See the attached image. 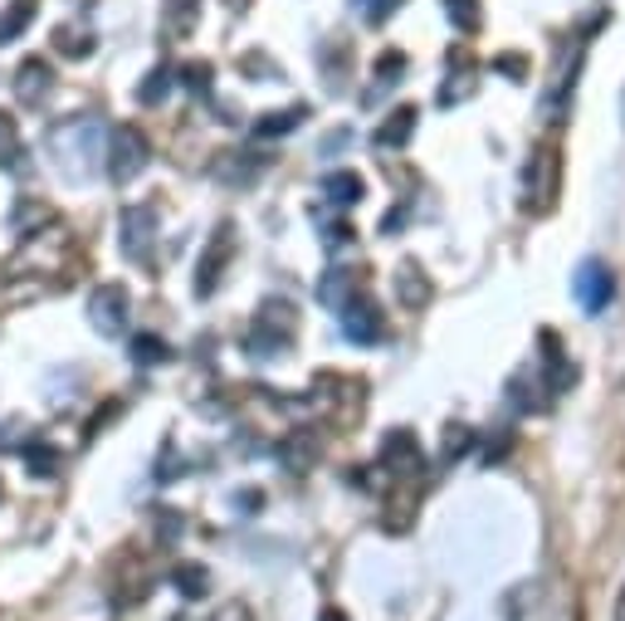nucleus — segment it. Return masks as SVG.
Here are the masks:
<instances>
[{
	"label": "nucleus",
	"instance_id": "nucleus-9",
	"mask_svg": "<svg viewBox=\"0 0 625 621\" xmlns=\"http://www.w3.org/2000/svg\"><path fill=\"white\" fill-rule=\"evenodd\" d=\"M337 319H343V333H347V343H381V333H386V319H381V309L371 299H352L337 309Z\"/></svg>",
	"mask_w": 625,
	"mask_h": 621
},
{
	"label": "nucleus",
	"instance_id": "nucleus-40",
	"mask_svg": "<svg viewBox=\"0 0 625 621\" xmlns=\"http://www.w3.org/2000/svg\"><path fill=\"white\" fill-rule=\"evenodd\" d=\"M0 500H6V484H0Z\"/></svg>",
	"mask_w": 625,
	"mask_h": 621
},
{
	"label": "nucleus",
	"instance_id": "nucleus-23",
	"mask_svg": "<svg viewBox=\"0 0 625 621\" xmlns=\"http://www.w3.org/2000/svg\"><path fill=\"white\" fill-rule=\"evenodd\" d=\"M309 118V108H289V113H265V118L255 122V138H289L293 128H299V122Z\"/></svg>",
	"mask_w": 625,
	"mask_h": 621
},
{
	"label": "nucleus",
	"instance_id": "nucleus-19",
	"mask_svg": "<svg viewBox=\"0 0 625 621\" xmlns=\"http://www.w3.org/2000/svg\"><path fill=\"white\" fill-rule=\"evenodd\" d=\"M323 196L333 201V206H357V201L367 196V182H362L357 172H327L323 176Z\"/></svg>",
	"mask_w": 625,
	"mask_h": 621
},
{
	"label": "nucleus",
	"instance_id": "nucleus-8",
	"mask_svg": "<svg viewBox=\"0 0 625 621\" xmlns=\"http://www.w3.org/2000/svg\"><path fill=\"white\" fill-rule=\"evenodd\" d=\"M572 293H576V303H582L586 313H601L611 303V293H616V279H611V269L601 265V259H586V265L576 269V279H572Z\"/></svg>",
	"mask_w": 625,
	"mask_h": 621
},
{
	"label": "nucleus",
	"instance_id": "nucleus-3",
	"mask_svg": "<svg viewBox=\"0 0 625 621\" xmlns=\"http://www.w3.org/2000/svg\"><path fill=\"white\" fill-rule=\"evenodd\" d=\"M552 191H557V152L532 147L528 162H522V211H528V216H542L557 201Z\"/></svg>",
	"mask_w": 625,
	"mask_h": 621
},
{
	"label": "nucleus",
	"instance_id": "nucleus-34",
	"mask_svg": "<svg viewBox=\"0 0 625 621\" xmlns=\"http://www.w3.org/2000/svg\"><path fill=\"white\" fill-rule=\"evenodd\" d=\"M181 84H186L191 94H211V64H191V69L181 74Z\"/></svg>",
	"mask_w": 625,
	"mask_h": 621
},
{
	"label": "nucleus",
	"instance_id": "nucleus-30",
	"mask_svg": "<svg viewBox=\"0 0 625 621\" xmlns=\"http://www.w3.org/2000/svg\"><path fill=\"white\" fill-rule=\"evenodd\" d=\"M44 225V221H50V206H40V201H20V206H15V231L20 235H30V225Z\"/></svg>",
	"mask_w": 625,
	"mask_h": 621
},
{
	"label": "nucleus",
	"instance_id": "nucleus-39",
	"mask_svg": "<svg viewBox=\"0 0 625 621\" xmlns=\"http://www.w3.org/2000/svg\"><path fill=\"white\" fill-rule=\"evenodd\" d=\"M317 621H347V617H343V612H337V607H327V612H323V617H317Z\"/></svg>",
	"mask_w": 625,
	"mask_h": 621
},
{
	"label": "nucleus",
	"instance_id": "nucleus-24",
	"mask_svg": "<svg viewBox=\"0 0 625 621\" xmlns=\"http://www.w3.org/2000/svg\"><path fill=\"white\" fill-rule=\"evenodd\" d=\"M166 357H172V347H166L157 333L132 338V363H138V367H157V363H166Z\"/></svg>",
	"mask_w": 625,
	"mask_h": 621
},
{
	"label": "nucleus",
	"instance_id": "nucleus-16",
	"mask_svg": "<svg viewBox=\"0 0 625 621\" xmlns=\"http://www.w3.org/2000/svg\"><path fill=\"white\" fill-rule=\"evenodd\" d=\"M538 343H542V363H548V392H567V387L576 382V367L567 363L562 338H557V333H542Z\"/></svg>",
	"mask_w": 625,
	"mask_h": 621
},
{
	"label": "nucleus",
	"instance_id": "nucleus-38",
	"mask_svg": "<svg viewBox=\"0 0 625 621\" xmlns=\"http://www.w3.org/2000/svg\"><path fill=\"white\" fill-rule=\"evenodd\" d=\"M464 446H470V431H464V426H450V436H445V450H450V456H460Z\"/></svg>",
	"mask_w": 625,
	"mask_h": 621
},
{
	"label": "nucleus",
	"instance_id": "nucleus-14",
	"mask_svg": "<svg viewBox=\"0 0 625 621\" xmlns=\"http://www.w3.org/2000/svg\"><path fill=\"white\" fill-rule=\"evenodd\" d=\"M317 450H323L317 446V431H289L279 440V460H283V470H293V475H309Z\"/></svg>",
	"mask_w": 625,
	"mask_h": 621
},
{
	"label": "nucleus",
	"instance_id": "nucleus-28",
	"mask_svg": "<svg viewBox=\"0 0 625 621\" xmlns=\"http://www.w3.org/2000/svg\"><path fill=\"white\" fill-rule=\"evenodd\" d=\"M35 20V0H15V10L10 15H0V44H10V40H20V30Z\"/></svg>",
	"mask_w": 625,
	"mask_h": 621
},
{
	"label": "nucleus",
	"instance_id": "nucleus-12",
	"mask_svg": "<svg viewBox=\"0 0 625 621\" xmlns=\"http://www.w3.org/2000/svg\"><path fill=\"white\" fill-rule=\"evenodd\" d=\"M50 84H54V74H50V64L44 60H25L15 69V78H10V88H15V98L25 108H40L44 94H50Z\"/></svg>",
	"mask_w": 625,
	"mask_h": 621
},
{
	"label": "nucleus",
	"instance_id": "nucleus-1",
	"mask_svg": "<svg viewBox=\"0 0 625 621\" xmlns=\"http://www.w3.org/2000/svg\"><path fill=\"white\" fill-rule=\"evenodd\" d=\"M50 152L54 162L64 167V176L78 182V176L94 172V162L104 157V122L98 118H69L50 132Z\"/></svg>",
	"mask_w": 625,
	"mask_h": 621
},
{
	"label": "nucleus",
	"instance_id": "nucleus-15",
	"mask_svg": "<svg viewBox=\"0 0 625 621\" xmlns=\"http://www.w3.org/2000/svg\"><path fill=\"white\" fill-rule=\"evenodd\" d=\"M474 88H479V64H470L464 54H454V74H450V84H440L435 104H440V108H454L460 98H470Z\"/></svg>",
	"mask_w": 625,
	"mask_h": 621
},
{
	"label": "nucleus",
	"instance_id": "nucleus-35",
	"mask_svg": "<svg viewBox=\"0 0 625 621\" xmlns=\"http://www.w3.org/2000/svg\"><path fill=\"white\" fill-rule=\"evenodd\" d=\"M352 240H357V235H352V225H343V221L327 225V235H323L327 250H343V245H352Z\"/></svg>",
	"mask_w": 625,
	"mask_h": 621
},
{
	"label": "nucleus",
	"instance_id": "nucleus-2",
	"mask_svg": "<svg viewBox=\"0 0 625 621\" xmlns=\"http://www.w3.org/2000/svg\"><path fill=\"white\" fill-rule=\"evenodd\" d=\"M293 333H299V313H293V303L269 299L265 309L249 319V329H245V353L259 357V363H269V357H283V353L293 347Z\"/></svg>",
	"mask_w": 625,
	"mask_h": 621
},
{
	"label": "nucleus",
	"instance_id": "nucleus-25",
	"mask_svg": "<svg viewBox=\"0 0 625 621\" xmlns=\"http://www.w3.org/2000/svg\"><path fill=\"white\" fill-rule=\"evenodd\" d=\"M0 167H15V172H25V152H20V138H15V122L0 113Z\"/></svg>",
	"mask_w": 625,
	"mask_h": 621
},
{
	"label": "nucleus",
	"instance_id": "nucleus-27",
	"mask_svg": "<svg viewBox=\"0 0 625 621\" xmlns=\"http://www.w3.org/2000/svg\"><path fill=\"white\" fill-rule=\"evenodd\" d=\"M445 15L460 35H474L479 30V0H445Z\"/></svg>",
	"mask_w": 625,
	"mask_h": 621
},
{
	"label": "nucleus",
	"instance_id": "nucleus-18",
	"mask_svg": "<svg viewBox=\"0 0 625 621\" xmlns=\"http://www.w3.org/2000/svg\"><path fill=\"white\" fill-rule=\"evenodd\" d=\"M20 456H25L30 475H40V480H54V475H60V465H64V456L44 436H30L25 446H20Z\"/></svg>",
	"mask_w": 625,
	"mask_h": 621
},
{
	"label": "nucleus",
	"instance_id": "nucleus-21",
	"mask_svg": "<svg viewBox=\"0 0 625 621\" xmlns=\"http://www.w3.org/2000/svg\"><path fill=\"white\" fill-rule=\"evenodd\" d=\"M411 132H416V108H396L377 128V147H386V152H391V147H406Z\"/></svg>",
	"mask_w": 625,
	"mask_h": 621
},
{
	"label": "nucleus",
	"instance_id": "nucleus-6",
	"mask_svg": "<svg viewBox=\"0 0 625 621\" xmlns=\"http://www.w3.org/2000/svg\"><path fill=\"white\" fill-rule=\"evenodd\" d=\"M128 319H132V293L122 285H98L94 293H88V323H94V333L122 338Z\"/></svg>",
	"mask_w": 625,
	"mask_h": 621
},
{
	"label": "nucleus",
	"instance_id": "nucleus-22",
	"mask_svg": "<svg viewBox=\"0 0 625 621\" xmlns=\"http://www.w3.org/2000/svg\"><path fill=\"white\" fill-rule=\"evenodd\" d=\"M172 587H176L181 597H191V602H196V597L211 592V572L201 568V563H176V568H172Z\"/></svg>",
	"mask_w": 625,
	"mask_h": 621
},
{
	"label": "nucleus",
	"instance_id": "nucleus-29",
	"mask_svg": "<svg viewBox=\"0 0 625 621\" xmlns=\"http://www.w3.org/2000/svg\"><path fill=\"white\" fill-rule=\"evenodd\" d=\"M54 50L69 54V60H84V54H94V40L78 35V30H54Z\"/></svg>",
	"mask_w": 625,
	"mask_h": 621
},
{
	"label": "nucleus",
	"instance_id": "nucleus-7",
	"mask_svg": "<svg viewBox=\"0 0 625 621\" xmlns=\"http://www.w3.org/2000/svg\"><path fill=\"white\" fill-rule=\"evenodd\" d=\"M381 470L386 475H396V480H411V475H420L425 470V456H420V440H416V431H391L381 440Z\"/></svg>",
	"mask_w": 625,
	"mask_h": 621
},
{
	"label": "nucleus",
	"instance_id": "nucleus-31",
	"mask_svg": "<svg viewBox=\"0 0 625 621\" xmlns=\"http://www.w3.org/2000/svg\"><path fill=\"white\" fill-rule=\"evenodd\" d=\"M401 74H406V54H391V50H386L381 64H377V88H391Z\"/></svg>",
	"mask_w": 625,
	"mask_h": 621
},
{
	"label": "nucleus",
	"instance_id": "nucleus-20",
	"mask_svg": "<svg viewBox=\"0 0 625 621\" xmlns=\"http://www.w3.org/2000/svg\"><path fill=\"white\" fill-rule=\"evenodd\" d=\"M162 25H166V35L172 40H191V30L201 25V0H172L166 15H162Z\"/></svg>",
	"mask_w": 625,
	"mask_h": 621
},
{
	"label": "nucleus",
	"instance_id": "nucleus-10",
	"mask_svg": "<svg viewBox=\"0 0 625 621\" xmlns=\"http://www.w3.org/2000/svg\"><path fill=\"white\" fill-rule=\"evenodd\" d=\"M230 255H235V235H230V225H220L215 240L206 245V255H201V265H196V293L201 299H211V293L220 289V275H225V265H230Z\"/></svg>",
	"mask_w": 625,
	"mask_h": 621
},
{
	"label": "nucleus",
	"instance_id": "nucleus-26",
	"mask_svg": "<svg viewBox=\"0 0 625 621\" xmlns=\"http://www.w3.org/2000/svg\"><path fill=\"white\" fill-rule=\"evenodd\" d=\"M172 84H176V74H172V69H166V64H162V69H152V74H147V84L138 88V104H147V108H157V104H162V98H166V94H172Z\"/></svg>",
	"mask_w": 625,
	"mask_h": 621
},
{
	"label": "nucleus",
	"instance_id": "nucleus-17",
	"mask_svg": "<svg viewBox=\"0 0 625 621\" xmlns=\"http://www.w3.org/2000/svg\"><path fill=\"white\" fill-rule=\"evenodd\" d=\"M391 285H396V299H401L406 309H425V303H430V279L420 275V265H416V259H406V265L396 269V279H391Z\"/></svg>",
	"mask_w": 625,
	"mask_h": 621
},
{
	"label": "nucleus",
	"instance_id": "nucleus-4",
	"mask_svg": "<svg viewBox=\"0 0 625 621\" xmlns=\"http://www.w3.org/2000/svg\"><path fill=\"white\" fill-rule=\"evenodd\" d=\"M152 240H157V206H152V201L122 206V216H118V250L128 255L132 265H147V259H152Z\"/></svg>",
	"mask_w": 625,
	"mask_h": 621
},
{
	"label": "nucleus",
	"instance_id": "nucleus-33",
	"mask_svg": "<svg viewBox=\"0 0 625 621\" xmlns=\"http://www.w3.org/2000/svg\"><path fill=\"white\" fill-rule=\"evenodd\" d=\"M494 69H498V74H508L514 84H522V78H528V60H522V54H498Z\"/></svg>",
	"mask_w": 625,
	"mask_h": 621
},
{
	"label": "nucleus",
	"instance_id": "nucleus-36",
	"mask_svg": "<svg viewBox=\"0 0 625 621\" xmlns=\"http://www.w3.org/2000/svg\"><path fill=\"white\" fill-rule=\"evenodd\" d=\"M259 504H265V494H259V490L235 494V510H240V514H259Z\"/></svg>",
	"mask_w": 625,
	"mask_h": 621
},
{
	"label": "nucleus",
	"instance_id": "nucleus-5",
	"mask_svg": "<svg viewBox=\"0 0 625 621\" xmlns=\"http://www.w3.org/2000/svg\"><path fill=\"white\" fill-rule=\"evenodd\" d=\"M147 162H152V147H147V138L138 128H118L108 138V176L118 186H128L132 176H142Z\"/></svg>",
	"mask_w": 625,
	"mask_h": 621
},
{
	"label": "nucleus",
	"instance_id": "nucleus-37",
	"mask_svg": "<svg viewBox=\"0 0 625 621\" xmlns=\"http://www.w3.org/2000/svg\"><path fill=\"white\" fill-rule=\"evenodd\" d=\"M211 621H249V607H240V602H225Z\"/></svg>",
	"mask_w": 625,
	"mask_h": 621
},
{
	"label": "nucleus",
	"instance_id": "nucleus-11",
	"mask_svg": "<svg viewBox=\"0 0 625 621\" xmlns=\"http://www.w3.org/2000/svg\"><path fill=\"white\" fill-rule=\"evenodd\" d=\"M265 167H269V157H259V152H220L211 162V176L225 186H249Z\"/></svg>",
	"mask_w": 625,
	"mask_h": 621
},
{
	"label": "nucleus",
	"instance_id": "nucleus-32",
	"mask_svg": "<svg viewBox=\"0 0 625 621\" xmlns=\"http://www.w3.org/2000/svg\"><path fill=\"white\" fill-rule=\"evenodd\" d=\"M352 6H357L362 15L371 20V25H381L386 15H396V10H401V0H352Z\"/></svg>",
	"mask_w": 625,
	"mask_h": 621
},
{
	"label": "nucleus",
	"instance_id": "nucleus-13",
	"mask_svg": "<svg viewBox=\"0 0 625 621\" xmlns=\"http://www.w3.org/2000/svg\"><path fill=\"white\" fill-rule=\"evenodd\" d=\"M362 293V275L357 269H327L323 279H317V303H323V309H343V303H352Z\"/></svg>",
	"mask_w": 625,
	"mask_h": 621
}]
</instances>
